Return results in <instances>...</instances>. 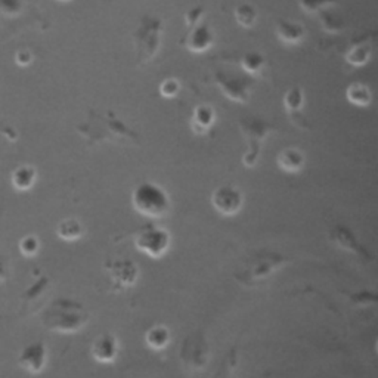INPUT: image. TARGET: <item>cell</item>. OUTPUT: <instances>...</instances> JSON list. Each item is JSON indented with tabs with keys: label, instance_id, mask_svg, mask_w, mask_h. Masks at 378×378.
I'll return each mask as SVG.
<instances>
[{
	"label": "cell",
	"instance_id": "obj_1",
	"mask_svg": "<svg viewBox=\"0 0 378 378\" xmlns=\"http://www.w3.org/2000/svg\"><path fill=\"white\" fill-rule=\"evenodd\" d=\"M87 145L114 144L124 146H139L141 136L128 128L112 111L92 110L87 120L77 128Z\"/></svg>",
	"mask_w": 378,
	"mask_h": 378
},
{
	"label": "cell",
	"instance_id": "obj_2",
	"mask_svg": "<svg viewBox=\"0 0 378 378\" xmlns=\"http://www.w3.org/2000/svg\"><path fill=\"white\" fill-rule=\"evenodd\" d=\"M289 260L280 253H272V251H256L247 260L241 270L235 273V278L244 285H255L260 281L266 280L272 273L281 269Z\"/></svg>",
	"mask_w": 378,
	"mask_h": 378
},
{
	"label": "cell",
	"instance_id": "obj_3",
	"mask_svg": "<svg viewBox=\"0 0 378 378\" xmlns=\"http://www.w3.org/2000/svg\"><path fill=\"white\" fill-rule=\"evenodd\" d=\"M132 204L137 213L151 219L164 217L170 212L169 194L153 182H141L132 192Z\"/></svg>",
	"mask_w": 378,
	"mask_h": 378
},
{
	"label": "cell",
	"instance_id": "obj_4",
	"mask_svg": "<svg viewBox=\"0 0 378 378\" xmlns=\"http://www.w3.org/2000/svg\"><path fill=\"white\" fill-rule=\"evenodd\" d=\"M162 21L151 17L142 18L141 24L132 34L137 64H145L154 58L160 49V44H162Z\"/></svg>",
	"mask_w": 378,
	"mask_h": 378
},
{
	"label": "cell",
	"instance_id": "obj_5",
	"mask_svg": "<svg viewBox=\"0 0 378 378\" xmlns=\"http://www.w3.org/2000/svg\"><path fill=\"white\" fill-rule=\"evenodd\" d=\"M87 320V315L70 302H58L44 316V325L56 333H76Z\"/></svg>",
	"mask_w": 378,
	"mask_h": 378
},
{
	"label": "cell",
	"instance_id": "obj_6",
	"mask_svg": "<svg viewBox=\"0 0 378 378\" xmlns=\"http://www.w3.org/2000/svg\"><path fill=\"white\" fill-rule=\"evenodd\" d=\"M135 238V246L151 259L163 257L170 247L171 238L166 229L155 226L153 223H146L136 232L132 234Z\"/></svg>",
	"mask_w": 378,
	"mask_h": 378
},
{
	"label": "cell",
	"instance_id": "obj_7",
	"mask_svg": "<svg viewBox=\"0 0 378 378\" xmlns=\"http://www.w3.org/2000/svg\"><path fill=\"white\" fill-rule=\"evenodd\" d=\"M180 363L189 372L204 370L209 362V345L201 333H192L182 341Z\"/></svg>",
	"mask_w": 378,
	"mask_h": 378
},
{
	"label": "cell",
	"instance_id": "obj_8",
	"mask_svg": "<svg viewBox=\"0 0 378 378\" xmlns=\"http://www.w3.org/2000/svg\"><path fill=\"white\" fill-rule=\"evenodd\" d=\"M239 128H241L243 135L247 137L248 142H250V150L244 155L243 162H244L246 167H253L259 160L260 144L268 136V133L270 132L272 128L266 123L251 120V119H244V120L239 121Z\"/></svg>",
	"mask_w": 378,
	"mask_h": 378
},
{
	"label": "cell",
	"instance_id": "obj_9",
	"mask_svg": "<svg viewBox=\"0 0 378 378\" xmlns=\"http://www.w3.org/2000/svg\"><path fill=\"white\" fill-rule=\"evenodd\" d=\"M104 268L111 277L112 287L116 291L132 287L137 281V277H139V269L129 259L110 260L105 263Z\"/></svg>",
	"mask_w": 378,
	"mask_h": 378
},
{
	"label": "cell",
	"instance_id": "obj_10",
	"mask_svg": "<svg viewBox=\"0 0 378 378\" xmlns=\"http://www.w3.org/2000/svg\"><path fill=\"white\" fill-rule=\"evenodd\" d=\"M48 347L43 341H34L27 345L18 354V365L28 374L37 375L44 371L48 365Z\"/></svg>",
	"mask_w": 378,
	"mask_h": 378
},
{
	"label": "cell",
	"instance_id": "obj_11",
	"mask_svg": "<svg viewBox=\"0 0 378 378\" xmlns=\"http://www.w3.org/2000/svg\"><path fill=\"white\" fill-rule=\"evenodd\" d=\"M243 194L234 187H221L212 194V204L217 213L223 216H235L243 209Z\"/></svg>",
	"mask_w": 378,
	"mask_h": 378
},
{
	"label": "cell",
	"instance_id": "obj_12",
	"mask_svg": "<svg viewBox=\"0 0 378 378\" xmlns=\"http://www.w3.org/2000/svg\"><path fill=\"white\" fill-rule=\"evenodd\" d=\"M331 239L343 250H347L350 253H353L356 257H359L361 260L365 261H372V257L370 256L368 250L363 248L358 239L354 238V235L352 234L350 229L345 227V226H336L333 231H331Z\"/></svg>",
	"mask_w": 378,
	"mask_h": 378
},
{
	"label": "cell",
	"instance_id": "obj_13",
	"mask_svg": "<svg viewBox=\"0 0 378 378\" xmlns=\"http://www.w3.org/2000/svg\"><path fill=\"white\" fill-rule=\"evenodd\" d=\"M119 340L110 333L101 334L92 345V356L101 363H111L119 356Z\"/></svg>",
	"mask_w": 378,
	"mask_h": 378
},
{
	"label": "cell",
	"instance_id": "obj_14",
	"mask_svg": "<svg viewBox=\"0 0 378 378\" xmlns=\"http://www.w3.org/2000/svg\"><path fill=\"white\" fill-rule=\"evenodd\" d=\"M183 43H185L187 49H189L191 52L196 53L205 52L209 51L214 43V33L209 24L201 22V24L192 28V31L188 34L187 39L183 40Z\"/></svg>",
	"mask_w": 378,
	"mask_h": 378
},
{
	"label": "cell",
	"instance_id": "obj_15",
	"mask_svg": "<svg viewBox=\"0 0 378 378\" xmlns=\"http://www.w3.org/2000/svg\"><path fill=\"white\" fill-rule=\"evenodd\" d=\"M36 180H37V170L28 164L18 166L12 171V176H10L12 187L19 192L30 191L34 185H36Z\"/></svg>",
	"mask_w": 378,
	"mask_h": 378
},
{
	"label": "cell",
	"instance_id": "obj_16",
	"mask_svg": "<svg viewBox=\"0 0 378 378\" xmlns=\"http://www.w3.org/2000/svg\"><path fill=\"white\" fill-rule=\"evenodd\" d=\"M278 39L287 44H299L304 39V27L299 22H291L287 19H280L277 22Z\"/></svg>",
	"mask_w": 378,
	"mask_h": 378
},
{
	"label": "cell",
	"instance_id": "obj_17",
	"mask_svg": "<svg viewBox=\"0 0 378 378\" xmlns=\"http://www.w3.org/2000/svg\"><path fill=\"white\" fill-rule=\"evenodd\" d=\"M306 158L302 151L295 150V148H287L280 153L278 155V166L281 170L287 171V173H297L304 167Z\"/></svg>",
	"mask_w": 378,
	"mask_h": 378
},
{
	"label": "cell",
	"instance_id": "obj_18",
	"mask_svg": "<svg viewBox=\"0 0 378 378\" xmlns=\"http://www.w3.org/2000/svg\"><path fill=\"white\" fill-rule=\"evenodd\" d=\"M217 85L222 87L225 95L234 101L246 102L248 99L247 92V82L244 80H235V78H226L217 76Z\"/></svg>",
	"mask_w": 378,
	"mask_h": 378
},
{
	"label": "cell",
	"instance_id": "obj_19",
	"mask_svg": "<svg viewBox=\"0 0 378 378\" xmlns=\"http://www.w3.org/2000/svg\"><path fill=\"white\" fill-rule=\"evenodd\" d=\"M214 124V110L209 105H200L192 112L191 119V128L194 132L201 135L209 132L212 126Z\"/></svg>",
	"mask_w": 378,
	"mask_h": 378
},
{
	"label": "cell",
	"instance_id": "obj_20",
	"mask_svg": "<svg viewBox=\"0 0 378 378\" xmlns=\"http://www.w3.org/2000/svg\"><path fill=\"white\" fill-rule=\"evenodd\" d=\"M284 107L285 111L289 112V116L291 119H299L300 117V111L304 105V95L303 90L300 87H291L287 94L284 95Z\"/></svg>",
	"mask_w": 378,
	"mask_h": 378
},
{
	"label": "cell",
	"instance_id": "obj_21",
	"mask_svg": "<svg viewBox=\"0 0 378 378\" xmlns=\"http://www.w3.org/2000/svg\"><path fill=\"white\" fill-rule=\"evenodd\" d=\"M83 234L85 227L77 219H65L56 227V235L68 243L77 241V239L83 237Z\"/></svg>",
	"mask_w": 378,
	"mask_h": 378
},
{
	"label": "cell",
	"instance_id": "obj_22",
	"mask_svg": "<svg viewBox=\"0 0 378 378\" xmlns=\"http://www.w3.org/2000/svg\"><path fill=\"white\" fill-rule=\"evenodd\" d=\"M170 331L169 328L163 325H157L151 329H148V333L145 334V341L146 345L150 346L153 350H163L169 346L170 343Z\"/></svg>",
	"mask_w": 378,
	"mask_h": 378
},
{
	"label": "cell",
	"instance_id": "obj_23",
	"mask_svg": "<svg viewBox=\"0 0 378 378\" xmlns=\"http://www.w3.org/2000/svg\"><path fill=\"white\" fill-rule=\"evenodd\" d=\"M346 96H347L350 104L356 105V107H368L371 104V99H372L370 87L362 85V83L350 85L346 90Z\"/></svg>",
	"mask_w": 378,
	"mask_h": 378
},
{
	"label": "cell",
	"instance_id": "obj_24",
	"mask_svg": "<svg viewBox=\"0 0 378 378\" xmlns=\"http://www.w3.org/2000/svg\"><path fill=\"white\" fill-rule=\"evenodd\" d=\"M371 56V44H365V43H358L356 46L349 49L346 53V61L350 62L352 65L361 67L363 64L368 62Z\"/></svg>",
	"mask_w": 378,
	"mask_h": 378
},
{
	"label": "cell",
	"instance_id": "obj_25",
	"mask_svg": "<svg viewBox=\"0 0 378 378\" xmlns=\"http://www.w3.org/2000/svg\"><path fill=\"white\" fill-rule=\"evenodd\" d=\"M266 60L265 56L257 53V52H250L246 53L241 60V65L244 70L250 74H259L263 71V67H265Z\"/></svg>",
	"mask_w": 378,
	"mask_h": 378
},
{
	"label": "cell",
	"instance_id": "obj_26",
	"mask_svg": "<svg viewBox=\"0 0 378 378\" xmlns=\"http://www.w3.org/2000/svg\"><path fill=\"white\" fill-rule=\"evenodd\" d=\"M18 247L24 257H36L40 251V239L36 235H26L19 239Z\"/></svg>",
	"mask_w": 378,
	"mask_h": 378
},
{
	"label": "cell",
	"instance_id": "obj_27",
	"mask_svg": "<svg viewBox=\"0 0 378 378\" xmlns=\"http://www.w3.org/2000/svg\"><path fill=\"white\" fill-rule=\"evenodd\" d=\"M235 19L239 26L248 28V27H253V24L257 19V14H256L253 6L243 3V5L237 6V9H235Z\"/></svg>",
	"mask_w": 378,
	"mask_h": 378
},
{
	"label": "cell",
	"instance_id": "obj_28",
	"mask_svg": "<svg viewBox=\"0 0 378 378\" xmlns=\"http://www.w3.org/2000/svg\"><path fill=\"white\" fill-rule=\"evenodd\" d=\"M235 366H237V349L234 347L226 354V358L222 361L219 370L216 371V375L213 378H231Z\"/></svg>",
	"mask_w": 378,
	"mask_h": 378
},
{
	"label": "cell",
	"instance_id": "obj_29",
	"mask_svg": "<svg viewBox=\"0 0 378 378\" xmlns=\"http://www.w3.org/2000/svg\"><path fill=\"white\" fill-rule=\"evenodd\" d=\"M179 89H180V85H179L178 80H175V78L164 80V82L162 83V86H160V92H162V95L164 98H173V96H176Z\"/></svg>",
	"mask_w": 378,
	"mask_h": 378
},
{
	"label": "cell",
	"instance_id": "obj_30",
	"mask_svg": "<svg viewBox=\"0 0 378 378\" xmlns=\"http://www.w3.org/2000/svg\"><path fill=\"white\" fill-rule=\"evenodd\" d=\"M333 3V0H300V5L307 12H315L318 9L327 8Z\"/></svg>",
	"mask_w": 378,
	"mask_h": 378
},
{
	"label": "cell",
	"instance_id": "obj_31",
	"mask_svg": "<svg viewBox=\"0 0 378 378\" xmlns=\"http://www.w3.org/2000/svg\"><path fill=\"white\" fill-rule=\"evenodd\" d=\"M204 15V9L203 8H196V9H191L189 12L187 14V22L189 27H196L198 24H201V18Z\"/></svg>",
	"mask_w": 378,
	"mask_h": 378
},
{
	"label": "cell",
	"instance_id": "obj_32",
	"mask_svg": "<svg viewBox=\"0 0 378 378\" xmlns=\"http://www.w3.org/2000/svg\"><path fill=\"white\" fill-rule=\"evenodd\" d=\"M15 58H17V64H18V65L26 67V65H30V64H31V61H33V55H31L30 51L22 49V51H19V52L17 53Z\"/></svg>",
	"mask_w": 378,
	"mask_h": 378
},
{
	"label": "cell",
	"instance_id": "obj_33",
	"mask_svg": "<svg viewBox=\"0 0 378 378\" xmlns=\"http://www.w3.org/2000/svg\"><path fill=\"white\" fill-rule=\"evenodd\" d=\"M9 278V268H8V259L0 251V282H5Z\"/></svg>",
	"mask_w": 378,
	"mask_h": 378
},
{
	"label": "cell",
	"instance_id": "obj_34",
	"mask_svg": "<svg viewBox=\"0 0 378 378\" xmlns=\"http://www.w3.org/2000/svg\"><path fill=\"white\" fill-rule=\"evenodd\" d=\"M60 2H68V0H60Z\"/></svg>",
	"mask_w": 378,
	"mask_h": 378
}]
</instances>
